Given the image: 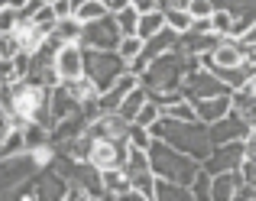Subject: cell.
Instances as JSON below:
<instances>
[{
	"label": "cell",
	"instance_id": "6da1fadb",
	"mask_svg": "<svg viewBox=\"0 0 256 201\" xmlns=\"http://www.w3.org/2000/svg\"><path fill=\"white\" fill-rule=\"evenodd\" d=\"M201 68L198 56H185V52L178 49H169L162 52V56H156L150 65H146V72L140 75V84H143L150 94H159V91H178L182 82H185L188 72Z\"/></svg>",
	"mask_w": 256,
	"mask_h": 201
},
{
	"label": "cell",
	"instance_id": "7a4b0ae2",
	"mask_svg": "<svg viewBox=\"0 0 256 201\" xmlns=\"http://www.w3.org/2000/svg\"><path fill=\"white\" fill-rule=\"evenodd\" d=\"M150 133L159 140H166L169 146L175 150L188 152V156H194L198 162H204L208 152L214 150L211 136H208V124H201V120H194V124H185V120H172V117H159L156 124H150Z\"/></svg>",
	"mask_w": 256,
	"mask_h": 201
},
{
	"label": "cell",
	"instance_id": "3957f363",
	"mask_svg": "<svg viewBox=\"0 0 256 201\" xmlns=\"http://www.w3.org/2000/svg\"><path fill=\"white\" fill-rule=\"evenodd\" d=\"M146 152H150V169L156 172L159 178H172V182L188 185V188H192L194 176L201 172V162L194 156L175 150V146H169L166 140H159V136H152V143H150V150H146Z\"/></svg>",
	"mask_w": 256,
	"mask_h": 201
},
{
	"label": "cell",
	"instance_id": "277c9868",
	"mask_svg": "<svg viewBox=\"0 0 256 201\" xmlns=\"http://www.w3.org/2000/svg\"><path fill=\"white\" fill-rule=\"evenodd\" d=\"M126 72V62L117 49H84V75L94 78L100 91H107Z\"/></svg>",
	"mask_w": 256,
	"mask_h": 201
},
{
	"label": "cell",
	"instance_id": "5b68a950",
	"mask_svg": "<svg viewBox=\"0 0 256 201\" xmlns=\"http://www.w3.org/2000/svg\"><path fill=\"white\" fill-rule=\"evenodd\" d=\"M126 156H130V140L91 136V156H88V162H91L94 169H124Z\"/></svg>",
	"mask_w": 256,
	"mask_h": 201
},
{
	"label": "cell",
	"instance_id": "8992f818",
	"mask_svg": "<svg viewBox=\"0 0 256 201\" xmlns=\"http://www.w3.org/2000/svg\"><path fill=\"white\" fill-rule=\"evenodd\" d=\"M178 91H182V98H188V100H201V98H214V94H230V88H227L211 68L188 72Z\"/></svg>",
	"mask_w": 256,
	"mask_h": 201
},
{
	"label": "cell",
	"instance_id": "52a82bcc",
	"mask_svg": "<svg viewBox=\"0 0 256 201\" xmlns=\"http://www.w3.org/2000/svg\"><path fill=\"white\" fill-rule=\"evenodd\" d=\"M120 39L124 36H120V30H117L114 13L94 20V23H84V30H82V46L84 49H117Z\"/></svg>",
	"mask_w": 256,
	"mask_h": 201
},
{
	"label": "cell",
	"instance_id": "ba28073f",
	"mask_svg": "<svg viewBox=\"0 0 256 201\" xmlns=\"http://www.w3.org/2000/svg\"><path fill=\"white\" fill-rule=\"evenodd\" d=\"M246 159L244 152V140H230V143H218L211 152H208V159L201 162V169L211 172V176H218V172H227V169H240Z\"/></svg>",
	"mask_w": 256,
	"mask_h": 201
},
{
	"label": "cell",
	"instance_id": "9c48e42d",
	"mask_svg": "<svg viewBox=\"0 0 256 201\" xmlns=\"http://www.w3.org/2000/svg\"><path fill=\"white\" fill-rule=\"evenodd\" d=\"M250 120L244 117L240 110H227L220 120H214V124H208V136H211V143H230V140H246V133H250Z\"/></svg>",
	"mask_w": 256,
	"mask_h": 201
},
{
	"label": "cell",
	"instance_id": "30bf717a",
	"mask_svg": "<svg viewBox=\"0 0 256 201\" xmlns=\"http://www.w3.org/2000/svg\"><path fill=\"white\" fill-rule=\"evenodd\" d=\"M52 65H56L58 78L62 82H75V78L84 75V46L82 42H62L52 56Z\"/></svg>",
	"mask_w": 256,
	"mask_h": 201
},
{
	"label": "cell",
	"instance_id": "8fae6325",
	"mask_svg": "<svg viewBox=\"0 0 256 201\" xmlns=\"http://www.w3.org/2000/svg\"><path fill=\"white\" fill-rule=\"evenodd\" d=\"M140 84V75H133L130 68L124 72V75L117 78V82L110 84V88L107 91H100V98H98V107H100V114H107V110H117L120 107V100H124L126 94H130L133 88H136Z\"/></svg>",
	"mask_w": 256,
	"mask_h": 201
},
{
	"label": "cell",
	"instance_id": "7c38bea8",
	"mask_svg": "<svg viewBox=\"0 0 256 201\" xmlns=\"http://www.w3.org/2000/svg\"><path fill=\"white\" fill-rule=\"evenodd\" d=\"M246 62V46L240 39L224 36L218 46L211 49V68H234V65Z\"/></svg>",
	"mask_w": 256,
	"mask_h": 201
},
{
	"label": "cell",
	"instance_id": "4fadbf2b",
	"mask_svg": "<svg viewBox=\"0 0 256 201\" xmlns=\"http://www.w3.org/2000/svg\"><path fill=\"white\" fill-rule=\"evenodd\" d=\"M240 188H244V172L240 169H227L211 176V201H234Z\"/></svg>",
	"mask_w": 256,
	"mask_h": 201
},
{
	"label": "cell",
	"instance_id": "5bb4252c",
	"mask_svg": "<svg viewBox=\"0 0 256 201\" xmlns=\"http://www.w3.org/2000/svg\"><path fill=\"white\" fill-rule=\"evenodd\" d=\"M220 39H224V36H218V32H194V30H188V32L178 36L175 49L185 52V56H201V52H211Z\"/></svg>",
	"mask_w": 256,
	"mask_h": 201
},
{
	"label": "cell",
	"instance_id": "9a60e30c",
	"mask_svg": "<svg viewBox=\"0 0 256 201\" xmlns=\"http://www.w3.org/2000/svg\"><path fill=\"white\" fill-rule=\"evenodd\" d=\"M194 110H198V120L201 124H214V120H220L227 110H230V94H214V98H201V100H192Z\"/></svg>",
	"mask_w": 256,
	"mask_h": 201
},
{
	"label": "cell",
	"instance_id": "2e32d148",
	"mask_svg": "<svg viewBox=\"0 0 256 201\" xmlns=\"http://www.w3.org/2000/svg\"><path fill=\"white\" fill-rule=\"evenodd\" d=\"M78 100L68 94V88H65V84H56V88H49V114H52V120H65L68 117V114H75L78 110Z\"/></svg>",
	"mask_w": 256,
	"mask_h": 201
},
{
	"label": "cell",
	"instance_id": "e0dca14e",
	"mask_svg": "<svg viewBox=\"0 0 256 201\" xmlns=\"http://www.w3.org/2000/svg\"><path fill=\"white\" fill-rule=\"evenodd\" d=\"M82 30H84V23H78V16L72 13V16H62L56 23V30L49 32L56 42H82Z\"/></svg>",
	"mask_w": 256,
	"mask_h": 201
},
{
	"label": "cell",
	"instance_id": "ac0fdd59",
	"mask_svg": "<svg viewBox=\"0 0 256 201\" xmlns=\"http://www.w3.org/2000/svg\"><path fill=\"white\" fill-rule=\"evenodd\" d=\"M159 30H166V10H146V13H140V23H136V36L143 39H150V36H156Z\"/></svg>",
	"mask_w": 256,
	"mask_h": 201
},
{
	"label": "cell",
	"instance_id": "d6986e66",
	"mask_svg": "<svg viewBox=\"0 0 256 201\" xmlns=\"http://www.w3.org/2000/svg\"><path fill=\"white\" fill-rule=\"evenodd\" d=\"M146 98H150V91H146L143 84H136V88H133L130 94H126L124 100H120L117 114H120V117H124V120H130V124H133V120H136V114H140V107L146 104Z\"/></svg>",
	"mask_w": 256,
	"mask_h": 201
},
{
	"label": "cell",
	"instance_id": "ffe728a7",
	"mask_svg": "<svg viewBox=\"0 0 256 201\" xmlns=\"http://www.w3.org/2000/svg\"><path fill=\"white\" fill-rule=\"evenodd\" d=\"M65 88H68V94L78 100V104H84V100H98L100 98V88L94 84V78H88V75H82V78H75V82H62Z\"/></svg>",
	"mask_w": 256,
	"mask_h": 201
},
{
	"label": "cell",
	"instance_id": "44dd1931",
	"mask_svg": "<svg viewBox=\"0 0 256 201\" xmlns=\"http://www.w3.org/2000/svg\"><path fill=\"white\" fill-rule=\"evenodd\" d=\"M124 172H126V178L140 176V172H152L150 169V152L140 150V146H130V156H126V162H124Z\"/></svg>",
	"mask_w": 256,
	"mask_h": 201
},
{
	"label": "cell",
	"instance_id": "7402d4cb",
	"mask_svg": "<svg viewBox=\"0 0 256 201\" xmlns=\"http://www.w3.org/2000/svg\"><path fill=\"white\" fill-rule=\"evenodd\" d=\"M75 16L78 23H94V20L107 16V4L104 0H84L82 6H75Z\"/></svg>",
	"mask_w": 256,
	"mask_h": 201
},
{
	"label": "cell",
	"instance_id": "603a6c76",
	"mask_svg": "<svg viewBox=\"0 0 256 201\" xmlns=\"http://www.w3.org/2000/svg\"><path fill=\"white\" fill-rule=\"evenodd\" d=\"M166 117H172V120H185V124H194L198 120V110H194V104L188 98H182V100H175V104L166 107Z\"/></svg>",
	"mask_w": 256,
	"mask_h": 201
},
{
	"label": "cell",
	"instance_id": "cb8c5ba5",
	"mask_svg": "<svg viewBox=\"0 0 256 201\" xmlns=\"http://www.w3.org/2000/svg\"><path fill=\"white\" fill-rule=\"evenodd\" d=\"M114 20H117L120 36H133V32H136V23H140V10L130 4V6H124L120 13H114Z\"/></svg>",
	"mask_w": 256,
	"mask_h": 201
},
{
	"label": "cell",
	"instance_id": "d4e9b609",
	"mask_svg": "<svg viewBox=\"0 0 256 201\" xmlns=\"http://www.w3.org/2000/svg\"><path fill=\"white\" fill-rule=\"evenodd\" d=\"M166 26H169V30H175V32L182 36V32L192 30V13L182 10V6H169V10H166Z\"/></svg>",
	"mask_w": 256,
	"mask_h": 201
},
{
	"label": "cell",
	"instance_id": "484cf974",
	"mask_svg": "<svg viewBox=\"0 0 256 201\" xmlns=\"http://www.w3.org/2000/svg\"><path fill=\"white\" fill-rule=\"evenodd\" d=\"M130 185L140 192L146 201H156V172H140V176L130 178Z\"/></svg>",
	"mask_w": 256,
	"mask_h": 201
},
{
	"label": "cell",
	"instance_id": "4316f807",
	"mask_svg": "<svg viewBox=\"0 0 256 201\" xmlns=\"http://www.w3.org/2000/svg\"><path fill=\"white\" fill-rule=\"evenodd\" d=\"M234 30V13L224 10V6H214L211 13V32H218V36H230Z\"/></svg>",
	"mask_w": 256,
	"mask_h": 201
},
{
	"label": "cell",
	"instance_id": "83f0119b",
	"mask_svg": "<svg viewBox=\"0 0 256 201\" xmlns=\"http://www.w3.org/2000/svg\"><path fill=\"white\" fill-rule=\"evenodd\" d=\"M117 52H120V58H124V62L130 65L133 58H136L140 52H143V39H140L136 32H133V36H124V39H120V46H117Z\"/></svg>",
	"mask_w": 256,
	"mask_h": 201
},
{
	"label": "cell",
	"instance_id": "f1b7e54d",
	"mask_svg": "<svg viewBox=\"0 0 256 201\" xmlns=\"http://www.w3.org/2000/svg\"><path fill=\"white\" fill-rule=\"evenodd\" d=\"M32 23L39 26V30H46V32H52L56 30V23H58V16H56V10H52V4H42L36 13H32Z\"/></svg>",
	"mask_w": 256,
	"mask_h": 201
},
{
	"label": "cell",
	"instance_id": "f546056e",
	"mask_svg": "<svg viewBox=\"0 0 256 201\" xmlns=\"http://www.w3.org/2000/svg\"><path fill=\"white\" fill-rule=\"evenodd\" d=\"M192 195H194V201H211V172L201 169L198 176H194V182H192Z\"/></svg>",
	"mask_w": 256,
	"mask_h": 201
},
{
	"label": "cell",
	"instance_id": "4dcf8cb0",
	"mask_svg": "<svg viewBox=\"0 0 256 201\" xmlns=\"http://www.w3.org/2000/svg\"><path fill=\"white\" fill-rule=\"evenodd\" d=\"M159 117H162V107H159L152 98H146V104L140 107V114H136V120H133V124H143V126H150V124H156Z\"/></svg>",
	"mask_w": 256,
	"mask_h": 201
},
{
	"label": "cell",
	"instance_id": "1f68e13d",
	"mask_svg": "<svg viewBox=\"0 0 256 201\" xmlns=\"http://www.w3.org/2000/svg\"><path fill=\"white\" fill-rule=\"evenodd\" d=\"M126 140H130V146H140V150H150V143H152V133H150V126H143V124H130V133H126Z\"/></svg>",
	"mask_w": 256,
	"mask_h": 201
},
{
	"label": "cell",
	"instance_id": "d6a6232c",
	"mask_svg": "<svg viewBox=\"0 0 256 201\" xmlns=\"http://www.w3.org/2000/svg\"><path fill=\"white\" fill-rule=\"evenodd\" d=\"M20 52H23V46H20L16 32H0V58H16Z\"/></svg>",
	"mask_w": 256,
	"mask_h": 201
},
{
	"label": "cell",
	"instance_id": "836d02e7",
	"mask_svg": "<svg viewBox=\"0 0 256 201\" xmlns=\"http://www.w3.org/2000/svg\"><path fill=\"white\" fill-rule=\"evenodd\" d=\"M20 68H16V58H0V84H16L20 82Z\"/></svg>",
	"mask_w": 256,
	"mask_h": 201
},
{
	"label": "cell",
	"instance_id": "e575fe53",
	"mask_svg": "<svg viewBox=\"0 0 256 201\" xmlns=\"http://www.w3.org/2000/svg\"><path fill=\"white\" fill-rule=\"evenodd\" d=\"M16 23H20V10L10 6V4H4V6H0V32H13Z\"/></svg>",
	"mask_w": 256,
	"mask_h": 201
},
{
	"label": "cell",
	"instance_id": "d590c367",
	"mask_svg": "<svg viewBox=\"0 0 256 201\" xmlns=\"http://www.w3.org/2000/svg\"><path fill=\"white\" fill-rule=\"evenodd\" d=\"M188 13L192 20H208L214 13V0H188Z\"/></svg>",
	"mask_w": 256,
	"mask_h": 201
},
{
	"label": "cell",
	"instance_id": "8d00e7d4",
	"mask_svg": "<svg viewBox=\"0 0 256 201\" xmlns=\"http://www.w3.org/2000/svg\"><path fill=\"white\" fill-rule=\"evenodd\" d=\"M240 172H244V182L246 185H256V159H244Z\"/></svg>",
	"mask_w": 256,
	"mask_h": 201
},
{
	"label": "cell",
	"instance_id": "74e56055",
	"mask_svg": "<svg viewBox=\"0 0 256 201\" xmlns=\"http://www.w3.org/2000/svg\"><path fill=\"white\" fill-rule=\"evenodd\" d=\"M52 10H56V16H72L75 13V6H72V0H52Z\"/></svg>",
	"mask_w": 256,
	"mask_h": 201
},
{
	"label": "cell",
	"instance_id": "f35d334b",
	"mask_svg": "<svg viewBox=\"0 0 256 201\" xmlns=\"http://www.w3.org/2000/svg\"><path fill=\"white\" fill-rule=\"evenodd\" d=\"M240 42H244L246 49H253V46H256V20H253V23H250V30H246L244 36H240Z\"/></svg>",
	"mask_w": 256,
	"mask_h": 201
},
{
	"label": "cell",
	"instance_id": "ab89813d",
	"mask_svg": "<svg viewBox=\"0 0 256 201\" xmlns=\"http://www.w3.org/2000/svg\"><path fill=\"white\" fill-rule=\"evenodd\" d=\"M130 4L136 6L140 13H146V10H156V6H159V0H130Z\"/></svg>",
	"mask_w": 256,
	"mask_h": 201
},
{
	"label": "cell",
	"instance_id": "60d3db41",
	"mask_svg": "<svg viewBox=\"0 0 256 201\" xmlns=\"http://www.w3.org/2000/svg\"><path fill=\"white\" fill-rule=\"evenodd\" d=\"M192 30L194 32H211V16L208 20H192Z\"/></svg>",
	"mask_w": 256,
	"mask_h": 201
},
{
	"label": "cell",
	"instance_id": "b9f144b4",
	"mask_svg": "<svg viewBox=\"0 0 256 201\" xmlns=\"http://www.w3.org/2000/svg\"><path fill=\"white\" fill-rule=\"evenodd\" d=\"M124 6H130V0H107V13H120Z\"/></svg>",
	"mask_w": 256,
	"mask_h": 201
},
{
	"label": "cell",
	"instance_id": "7bdbcfd3",
	"mask_svg": "<svg viewBox=\"0 0 256 201\" xmlns=\"http://www.w3.org/2000/svg\"><path fill=\"white\" fill-rule=\"evenodd\" d=\"M84 4V0H72V6H82Z\"/></svg>",
	"mask_w": 256,
	"mask_h": 201
},
{
	"label": "cell",
	"instance_id": "ee69618b",
	"mask_svg": "<svg viewBox=\"0 0 256 201\" xmlns=\"http://www.w3.org/2000/svg\"><path fill=\"white\" fill-rule=\"evenodd\" d=\"M104 4H107V0H104Z\"/></svg>",
	"mask_w": 256,
	"mask_h": 201
}]
</instances>
